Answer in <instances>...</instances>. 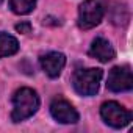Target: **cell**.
I'll return each mask as SVG.
<instances>
[{
	"instance_id": "obj_9",
	"label": "cell",
	"mask_w": 133,
	"mask_h": 133,
	"mask_svg": "<svg viewBox=\"0 0 133 133\" xmlns=\"http://www.w3.org/2000/svg\"><path fill=\"white\" fill-rule=\"evenodd\" d=\"M17 50H19L17 39L5 31H0V58L14 55V53H17Z\"/></svg>"
},
{
	"instance_id": "obj_11",
	"label": "cell",
	"mask_w": 133,
	"mask_h": 133,
	"mask_svg": "<svg viewBox=\"0 0 133 133\" xmlns=\"http://www.w3.org/2000/svg\"><path fill=\"white\" fill-rule=\"evenodd\" d=\"M16 30L19 31V33H30L31 31V24L30 22H21V24H17L16 25Z\"/></svg>"
},
{
	"instance_id": "obj_3",
	"label": "cell",
	"mask_w": 133,
	"mask_h": 133,
	"mask_svg": "<svg viewBox=\"0 0 133 133\" xmlns=\"http://www.w3.org/2000/svg\"><path fill=\"white\" fill-rule=\"evenodd\" d=\"M107 6L103 0H85L78 8V27L83 30L94 28L105 16Z\"/></svg>"
},
{
	"instance_id": "obj_12",
	"label": "cell",
	"mask_w": 133,
	"mask_h": 133,
	"mask_svg": "<svg viewBox=\"0 0 133 133\" xmlns=\"http://www.w3.org/2000/svg\"><path fill=\"white\" fill-rule=\"evenodd\" d=\"M2 2H3V0H0V3H2Z\"/></svg>"
},
{
	"instance_id": "obj_5",
	"label": "cell",
	"mask_w": 133,
	"mask_h": 133,
	"mask_svg": "<svg viewBox=\"0 0 133 133\" xmlns=\"http://www.w3.org/2000/svg\"><path fill=\"white\" fill-rule=\"evenodd\" d=\"M107 88L113 92H125L133 88V75L130 66H116L108 74Z\"/></svg>"
},
{
	"instance_id": "obj_8",
	"label": "cell",
	"mask_w": 133,
	"mask_h": 133,
	"mask_svg": "<svg viewBox=\"0 0 133 133\" xmlns=\"http://www.w3.org/2000/svg\"><path fill=\"white\" fill-rule=\"evenodd\" d=\"M89 55L102 63H108L111 59H114L116 56V52L111 45L110 41H107L105 38H96L92 42H91V47H89Z\"/></svg>"
},
{
	"instance_id": "obj_7",
	"label": "cell",
	"mask_w": 133,
	"mask_h": 133,
	"mask_svg": "<svg viewBox=\"0 0 133 133\" xmlns=\"http://www.w3.org/2000/svg\"><path fill=\"white\" fill-rule=\"evenodd\" d=\"M64 64L66 56L61 52H49L41 56V68L50 78H56L61 74Z\"/></svg>"
},
{
	"instance_id": "obj_10",
	"label": "cell",
	"mask_w": 133,
	"mask_h": 133,
	"mask_svg": "<svg viewBox=\"0 0 133 133\" xmlns=\"http://www.w3.org/2000/svg\"><path fill=\"white\" fill-rule=\"evenodd\" d=\"M36 6V0H10V8L14 14H30Z\"/></svg>"
},
{
	"instance_id": "obj_1",
	"label": "cell",
	"mask_w": 133,
	"mask_h": 133,
	"mask_svg": "<svg viewBox=\"0 0 133 133\" xmlns=\"http://www.w3.org/2000/svg\"><path fill=\"white\" fill-rule=\"evenodd\" d=\"M39 108V97L31 88H21L13 96V122H22L31 117Z\"/></svg>"
},
{
	"instance_id": "obj_2",
	"label": "cell",
	"mask_w": 133,
	"mask_h": 133,
	"mask_svg": "<svg viewBox=\"0 0 133 133\" xmlns=\"http://www.w3.org/2000/svg\"><path fill=\"white\" fill-rule=\"evenodd\" d=\"M102 77H103L102 69H97V68L78 69V71H75V74L72 77L74 89L80 96H86V97L96 96L99 88H100Z\"/></svg>"
},
{
	"instance_id": "obj_6",
	"label": "cell",
	"mask_w": 133,
	"mask_h": 133,
	"mask_svg": "<svg viewBox=\"0 0 133 133\" xmlns=\"http://www.w3.org/2000/svg\"><path fill=\"white\" fill-rule=\"evenodd\" d=\"M50 114L59 124H75L80 119L78 111L64 99H55L50 103Z\"/></svg>"
},
{
	"instance_id": "obj_4",
	"label": "cell",
	"mask_w": 133,
	"mask_h": 133,
	"mask_svg": "<svg viewBox=\"0 0 133 133\" xmlns=\"http://www.w3.org/2000/svg\"><path fill=\"white\" fill-rule=\"evenodd\" d=\"M100 116L105 121V124H108L113 128H122V127L128 125L131 121V113L128 110H125L121 103L113 102V100L102 103Z\"/></svg>"
}]
</instances>
